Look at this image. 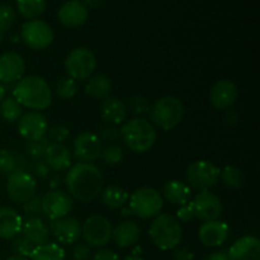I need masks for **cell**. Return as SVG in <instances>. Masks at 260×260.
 Returning a JSON list of instances; mask_svg holds the SVG:
<instances>
[{
	"label": "cell",
	"instance_id": "11a10c76",
	"mask_svg": "<svg viewBox=\"0 0 260 260\" xmlns=\"http://www.w3.org/2000/svg\"><path fill=\"white\" fill-rule=\"evenodd\" d=\"M4 98H5V86L0 83V103H2V101Z\"/></svg>",
	"mask_w": 260,
	"mask_h": 260
},
{
	"label": "cell",
	"instance_id": "4316f807",
	"mask_svg": "<svg viewBox=\"0 0 260 260\" xmlns=\"http://www.w3.org/2000/svg\"><path fill=\"white\" fill-rule=\"evenodd\" d=\"M127 107L117 96H107L102 103V117L107 123L119 124L126 119Z\"/></svg>",
	"mask_w": 260,
	"mask_h": 260
},
{
	"label": "cell",
	"instance_id": "816d5d0a",
	"mask_svg": "<svg viewBox=\"0 0 260 260\" xmlns=\"http://www.w3.org/2000/svg\"><path fill=\"white\" fill-rule=\"evenodd\" d=\"M238 119L239 114L236 113L235 111H233V109H229V111L226 112L225 117H223V121H225V123L229 124V126H234V124L238 123Z\"/></svg>",
	"mask_w": 260,
	"mask_h": 260
},
{
	"label": "cell",
	"instance_id": "9f6ffc18",
	"mask_svg": "<svg viewBox=\"0 0 260 260\" xmlns=\"http://www.w3.org/2000/svg\"><path fill=\"white\" fill-rule=\"evenodd\" d=\"M5 260H28L27 258H22V256H18V255H12L9 258H7Z\"/></svg>",
	"mask_w": 260,
	"mask_h": 260
},
{
	"label": "cell",
	"instance_id": "ee69618b",
	"mask_svg": "<svg viewBox=\"0 0 260 260\" xmlns=\"http://www.w3.org/2000/svg\"><path fill=\"white\" fill-rule=\"evenodd\" d=\"M196 217L194 215V210H193L192 202H188L187 205L182 206L179 210L177 211V220L182 221V222H189L192 221L193 218Z\"/></svg>",
	"mask_w": 260,
	"mask_h": 260
},
{
	"label": "cell",
	"instance_id": "9a60e30c",
	"mask_svg": "<svg viewBox=\"0 0 260 260\" xmlns=\"http://www.w3.org/2000/svg\"><path fill=\"white\" fill-rule=\"evenodd\" d=\"M102 141L93 132H83L74 140V154L83 162L95 161L102 154Z\"/></svg>",
	"mask_w": 260,
	"mask_h": 260
},
{
	"label": "cell",
	"instance_id": "e575fe53",
	"mask_svg": "<svg viewBox=\"0 0 260 260\" xmlns=\"http://www.w3.org/2000/svg\"><path fill=\"white\" fill-rule=\"evenodd\" d=\"M48 145H50L48 140L46 139V137H42V139L28 141L25 150H27V154L29 155L30 157H33V159L36 160H40L42 159V157H45Z\"/></svg>",
	"mask_w": 260,
	"mask_h": 260
},
{
	"label": "cell",
	"instance_id": "2e32d148",
	"mask_svg": "<svg viewBox=\"0 0 260 260\" xmlns=\"http://www.w3.org/2000/svg\"><path fill=\"white\" fill-rule=\"evenodd\" d=\"M238 86L234 81L222 79L213 84L210 91V102L216 109H230L238 99Z\"/></svg>",
	"mask_w": 260,
	"mask_h": 260
},
{
	"label": "cell",
	"instance_id": "680465c9",
	"mask_svg": "<svg viewBox=\"0 0 260 260\" xmlns=\"http://www.w3.org/2000/svg\"><path fill=\"white\" fill-rule=\"evenodd\" d=\"M123 260H142V259L140 258V256H136V255H128V256H126Z\"/></svg>",
	"mask_w": 260,
	"mask_h": 260
},
{
	"label": "cell",
	"instance_id": "ba28073f",
	"mask_svg": "<svg viewBox=\"0 0 260 260\" xmlns=\"http://www.w3.org/2000/svg\"><path fill=\"white\" fill-rule=\"evenodd\" d=\"M95 68V55L86 47L74 48L65 60L66 73L74 80L88 79L94 73Z\"/></svg>",
	"mask_w": 260,
	"mask_h": 260
},
{
	"label": "cell",
	"instance_id": "ac0fdd59",
	"mask_svg": "<svg viewBox=\"0 0 260 260\" xmlns=\"http://www.w3.org/2000/svg\"><path fill=\"white\" fill-rule=\"evenodd\" d=\"M50 230L57 239L58 243L63 245H71L76 243L81 235V225L79 220L74 217H63L51 221Z\"/></svg>",
	"mask_w": 260,
	"mask_h": 260
},
{
	"label": "cell",
	"instance_id": "603a6c76",
	"mask_svg": "<svg viewBox=\"0 0 260 260\" xmlns=\"http://www.w3.org/2000/svg\"><path fill=\"white\" fill-rule=\"evenodd\" d=\"M23 220L13 208H0V239L10 240L18 236L22 231Z\"/></svg>",
	"mask_w": 260,
	"mask_h": 260
},
{
	"label": "cell",
	"instance_id": "4fadbf2b",
	"mask_svg": "<svg viewBox=\"0 0 260 260\" xmlns=\"http://www.w3.org/2000/svg\"><path fill=\"white\" fill-rule=\"evenodd\" d=\"M47 129V118L41 112H28L18 119V132L27 141L42 139V137H45Z\"/></svg>",
	"mask_w": 260,
	"mask_h": 260
},
{
	"label": "cell",
	"instance_id": "836d02e7",
	"mask_svg": "<svg viewBox=\"0 0 260 260\" xmlns=\"http://www.w3.org/2000/svg\"><path fill=\"white\" fill-rule=\"evenodd\" d=\"M56 93L61 99H71L76 95L78 93V85L74 79L70 76H65V78L60 79L56 84Z\"/></svg>",
	"mask_w": 260,
	"mask_h": 260
},
{
	"label": "cell",
	"instance_id": "74e56055",
	"mask_svg": "<svg viewBox=\"0 0 260 260\" xmlns=\"http://www.w3.org/2000/svg\"><path fill=\"white\" fill-rule=\"evenodd\" d=\"M129 112L137 116H144V114L150 113L151 111V106H150L149 101L142 95H135L127 103Z\"/></svg>",
	"mask_w": 260,
	"mask_h": 260
},
{
	"label": "cell",
	"instance_id": "c3c4849f",
	"mask_svg": "<svg viewBox=\"0 0 260 260\" xmlns=\"http://www.w3.org/2000/svg\"><path fill=\"white\" fill-rule=\"evenodd\" d=\"M93 260H118V255L111 249H99L94 254Z\"/></svg>",
	"mask_w": 260,
	"mask_h": 260
},
{
	"label": "cell",
	"instance_id": "484cf974",
	"mask_svg": "<svg viewBox=\"0 0 260 260\" xmlns=\"http://www.w3.org/2000/svg\"><path fill=\"white\" fill-rule=\"evenodd\" d=\"M162 194L168 202L178 206L187 205L188 202H190V197H192V192L187 183L177 179L165 183L162 187Z\"/></svg>",
	"mask_w": 260,
	"mask_h": 260
},
{
	"label": "cell",
	"instance_id": "7402d4cb",
	"mask_svg": "<svg viewBox=\"0 0 260 260\" xmlns=\"http://www.w3.org/2000/svg\"><path fill=\"white\" fill-rule=\"evenodd\" d=\"M20 233L35 248L50 243V230L41 217H28L23 222Z\"/></svg>",
	"mask_w": 260,
	"mask_h": 260
},
{
	"label": "cell",
	"instance_id": "b9f144b4",
	"mask_svg": "<svg viewBox=\"0 0 260 260\" xmlns=\"http://www.w3.org/2000/svg\"><path fill=\"white\" fill-rule=\"evenodd\" d=\"M96 136L99 137L101 141L103 140V141H107V142H113L121 136V134H119V128L116 126V124L108 123L106 124V126L101 127V129H99Z\"/></svg>",
	"mask_w": 260,
	"mask_h": 260
},
{
	"label": "cell",
	"instance_id": "f546056e",
	"mask_svg": "<svg viewBox=\"0 0 260 260\" xmlns=\"http://www.w3.org/2000/svg\"><path fill=\"white\" fill-rule=\"evenodd\" d=\"M29 258L30 260H65V250L58 244L47 243L36 246Z\"/></svg>",
	"mask_w": 260,
	"mask_h": 260
},
{
	"label": "cell",
	"instance_id": "f5cc1de1",
	"mask_svg": "<svg viewBox=\"0 0 260 260\" xmlns=\"http://www.w3.org/2000/svg\"><path fill=\"white\" fill-rule=\"evenodd\" d=\"M102 2H103V0H85V3H84V4H85L86 7L96 8L102 4Z\"/></svg>",
	"mask_w": 260,
	"mask_h": 260
},
{
	"label": "cell",
	"instance_id": "7bdbcfd3",
	"mask_svg": "<svg viewBox=\"0 0 260 260\" xmlns=\"http://www.w3.org/2000/svg\"><path fill=\"white\" fill-rule=\"evenodd\" d=\"M69 135H70V131H69L68 127L63 126V124H55V126L50 129L51 139H52L56 144H62V142L68 139Z\"/></svg>",
	"mask_w": 260,
	"mask_h": 260
},
{
	"label": "cell",
	"instance_id": "bcb514c9",
	"mask_svg": "<svg viewBox=\"0 0 260 260\" xmlns=\"http://www.w3.org/2000/svg\"><path fill=\"white\" fill-rule=\"evenodd\" d=\"M32 170L36 177L40 178V179H45V178L48 177L51 169L47 167V164L45 161H42V160H36L32 167Z\"/></svg>",
	"mask_w": 260,
	"mask_h": 260
},
{
	"label": "cell",
	"instance_id": "d590c367",
	"mask_svg": "<svg viewBox=\"0 0 260 260\" xmlns=\"http://www.w3.org/2000/svg\"><path fill=\"white\" fill-rule=\"evenodd\" d=\"M101 156L106 164L116 165L119 164L123 160L124 152L123 149L121 146H118V145H109L106 149L102 150Z\"/></svg>",
	"mask_w": 260,
	"mask_h": 260
},
{
	"label": "cell",
	"instance_id": "f1b7e54d",
	"mask_svg": "<svg viewBox=\"0 0 260 260\" xmlns=\"http://www.w3.org/2000/svg\"><path fill=\"white\" fill-rule=\"evenodd\" d=\"M112 91V83L107 76L94 75L85 84V93L94 99H106Z\"/></svg>",
	"mask_w": 260,
	"mask_h": 260
},
{
	"label": "cell",
	"instance_id": "6f0895ef",
	"mask_svg": "<svg viewBox=\"0 0 260 260\" xmlns=\"http://www.w3.org/2000/svg\"><path fill=\"white\" fill-rule=\"evenodd\" d=\"M131 210L129 208H123L122 207V216H129L131 215Z\"/></svg>",
	"mask_w": 260,
	"mask_h": 260
},
{
	"label": "cell",
	"instance_id": "1f68e13d",
	"mask_svg": "<svg viewBox=\"0 0 260 260\" xmlns=\"http://www.w3.org/2000/svg\"><path fill=\"white\" fill-rule=\"evenodd\" d=\"M22 106L13 96L4 98L0 103V114L8 123H14L22 117Z\"/></svg>",
	"mask_w": 260,
	"mask_h": 260
},
{
	"label": "cell",
	"instance_id": "30bf717a",
	"mask_svg": "<svg viewBox=\"0 0 260 260\" xmlns=\"http://www.w3.org/2000/svg\"><path fill=\"white\" fill-rule=\"evenodd\" d=\"M35 177L28 172H14L9 175L7 183V192L10 200L17 205H24L36 194Z\"/></svg>",
	"mask_w": 260,
	"mask_h": 260
},
{
	"label": "cell",
	"instance_id": "44dd1931",
	"mask_svg": "<svg viewBox=\"0 0 260 260\" xmlns=\"http://www.w3.org/2000/svg\"><path fill=\"white\" fill-rule=\"evenodd\" d=\"M229 260H260V240L256 236H243L231 245Z\"/></svg>",
	"mask_w": 260,
	"mask_h": 260
},
{
	"label": "cell",
	"instance_id": "277c9868",
	"mask_svg": "<svg viewBox=\"0 0 260 260\" xmlns=\"http://www.w3.org/2000/svg\"><path fill=\"white\" fill-rule=\"evenodd\" d=\"M182 226L172 215L161 213L155 217L149 229L152 244L160 250H174L182 240Z\"/></svg>",
	"mask_w": 260,
	"mask_h": 260
},
{
	"label": "cell",
	"instance_id": "f35d334b",
	"mask_svg": "<svg viewBox=\"0 0 260 260\" xmlns=\"http://www.w3.org/2000/svg\"><path fill=\"white\" fill-rule=\"evenodd\" d=\"M15 20V10L10 5H0V30L5 32L13 25Z\"/></svg>",
	"mask_w": 260,
	"mask_h": 260
},
{
	"label": "cell",
	"instance_id": "f907efd6",
	"mask_svg": "<svg viewBox=\"0 0 260 260\" xmlns=\"http://www.w3.org/2000/svg\"><path fill=\"white\" fill-rule=\"evenodd\" d=\"M203 260H229L228 251H225V250L213 251V253L206 255L205 258H203Z\"/></svg>",
	"mask_w": 260,
	"mask_h": 260
},
{
	"label": "cell",
	"instance_id": "6da1fadb",
	"mask_svg": "<svg viewBox=\"0 0 260 260\" xmlns=\"http://www.w3.org/2000/svg\"><path fill=\"white\" fill-rule=\"evenodd\" d=\"M68 192L79 202H91L102 192L103 175L90 162H76L65 178Z\"/></svg>",
	"mask_w": 260,
	"mask_h": 260
},
{
	"label": "cell",
	"instance_id": "83f0119b",
	"mask_svg": "<svg viewBox=\"0 0 260 260\" xmlns=\"http://www.w3.org/2000/svg\"><path fill=\"white\" fill-rule=\"evenodd\" d=\"M102 202L106 207L111 208V210H118V208L124 207L127 202H128V193L123 189V188L118 187V185H108L101 192Z\"/></svg>",
	"mask_w": 260,
	"mask_h": 260
},
{
	"label": "cell",
	"instance_id": "8992f818",
	"mask_svg": "<svg viewBox=\"0 0 260 260\" xmlns=\"http://www.w3.org/2000/svg\"><path fill=\"white\" fill-rule=\"evenodd\" d=\"M129 210L140 218L156 217L164 207L162 196L151 187H142L135 190L128 198Z\"/></svg>",
	"mask_w": 260,
	"mask_h": 260
},
{
	"label": "cell",
	"instance_id": "cb8c5ba5",
	"mask_svg": "<svg viewBox=\"0 0 260 260\" xmlns=\"http://www.w3.org/2000/svg\"><path fill=\"white\" fill-rule=\"evenodd\" d=\"M141 236L139 225L134 221L126 220L112 229V239L121 248H128L135 245Z\"/></svg>",
	"mask_w": 260,
	"mask_h": 260
},
{
	"label": "cell",
	"instance_id": "7c38bea8",
	"mask_svg": "<svg viewBox=\"0 0 260 260\" xmlns=\"http://www.w3.org/2000/svg\"><path fill=\"white\" fill-rule=\"evenodd\" d=\"M73 210V200L68 193L52 189L42 197V212L51 221L63 218Z\"/></svg>",
	"mask_w": 260,
	"mask_h": 260
},
{
	"label": "cell",
	"instance_id": "7dc6e473",
	"mask_svg": "<svg viewBox=\"0 0 260 260\" xmlns=\"http://www.w3.org/2000/svg\"><path fill=\"white\" fill-rule=\"evenodd\" d=\"M173 259L174 260H194V253L189 250L184 246H179V248L174 249L173 253Z\"/></svg>",
	"mask_w": 260,
	"mask_h": 260
},
{
	"label": "cell",
	"instance_id": "d6986e66",
	"mask_svg": "<svg viewBox=\"0 0 260 260\" xmlns=\"http://www.w3.org/2000/svg\"><path fill=\"white\" fill-rule=\"evenodd\" d=\"M88 7L81 0H68L61 5L57 13L58 20L69 28L83 25L88 19Z\"/></svg>",
	"mask_w": 260,
	"mask_h": 260
},
{
	"label": "cell",
	"instance_id": "db71d44e",
	"mask_svg": "<svg viewBox=\"0 0 260 260\" xmlns=\"http://www.w3.org/2000/svg\"><path fill=\"white\" fill-rule=\"evenodd\" d=\"M60 184H61L60 178H52V179H51V183H50V187L55 188L56 189V187H58Z\"/></svg>",
	"mask_w": 260,
	"mask_h": 260
},
{
	"label": "cell",
	"instance_id": "8d00e7d4",
	"mask_svg": "<svg viewBox=\"0 0 260 260\" xmlns=\"http://www.w3.org/2000/svg\"><path fill=\"white\" fill-rule=\"evenodd\" d=\"M35 246L24 238V236H15L12 241V251L14 255L22 256V258H29Z\"/></svg>",
	"mask_w": 260,
	"mask_h": 260
},
{
	"label": "cell",
	"instance_id": "5bb4252c",
	"mask_svg": "<svg viewBox=\"0 0 260 260\" xmlns=\"http://www.w3.org/2000/svg\"><path fill=\"white\" fill-rule=\"evenodd\" d=\"M193 210H194L196 217L205 221L218 220L222 213V203L216 194L210 192L198 193L192 201Z\"/></svg>",
	"mask_w": 260,
	"mask_h": 260
},
{
	"label": "cell",
	"instance_id": "d4e9b609",
	"mask_svg": "<svg viewBox=\"0 0 260 260\" xmlns=\"http://www.w3.org/2000/svg\"><path fill=\"white\" fill-rule=\"evenodd\" d=\"M45 162L55 172L66 170L71 165L70 150L62 144H50L45 154Z\"/></svg>",
	"mask_w": 260,
	"mask_h": 260
},
{
	"label": "cell",
	"instance_id": "5b68a950",
	"mask_svg": "<svg viewBox=\"0 0 260 260\" xmlns=\"http://www.w3.org/2000/svg\"><path fill=\"white\" fill-rule=\"evenodd\" d=\"M184 114L182 102L175 96H162L155 102L150 111L152 123L164 131H170L180 123Z\"/></svg>",
	"mask_w": 260,
	"mask_h": 260
},
{
	"label": "cell",
	"instance_id": "9c48e42d",
	"mask_svg": "<svg viewBox=\"0 0 260 260\" xmlns=\"http://www.w3.org/2000/svg\"><path fill=\"white\" fill-rule=\"evenodd\" d=\"M81 235L88 246L103 248L112 239V225L104 216H90L81 226Z\"/></svg>",
	"mask_w": 260,
	"mask_h": 260
},
{
	"label": "cell",
	"instance_id": "8fae6325",
	"mask_svg": "<svg viewBox=\"0 0 260 260\" xmlns=\"http://www.w3.org/2000/svg\"><path fill=\"white\" fill-rule=\"evenodd\" d=\"M23 42L32 50H45L52 43L53 32L50 25L40 19H30L20 28Z\"/></svg>",
	"mask_w": 260,
	"mask_h": 260
},
{
	"label": "cell",
	"instance_id": "e0dca14e",
	"mask_svg": "<svg viewBox=\"0 0 260 260\" xmlns=\"http://www.w3.org/2000/svg\"><path fill=\"white\" fill-rule=\"evenodd\" d=\"M24 58L17 52H5L0 56V83H18L24 75Z\"/></svg>",
	"mask_w": 260,
	"mask_h": 260
},
{
	"label": "cell",
	"instance_id": "d6a6232c",
	"mask_svg": "<svg viewBox=\"0 0 260 260\" xmlns=\"http://www.w3.org/2000/svg\"><path fill=\"white\" fill-rule=\"evenodd\" d=\"M221 180L228 188L238 189L243 187L245 183V175L239 168L236 167H226L221 170Z\"/></svg>",
	"mask_w": 260,
	"mask_h": 260
},
{
	"label": "cell",
	"instance_id": "7a4b0ae2",
	"mask_svg": "<svg viewBox=\"0 0 260 260\" xmlns=\"http://www.w3.org/2000/svg\"><path fill=\"white\" fill-rule=\"evenodd\" d=\"M13 98L22 107L32 111H43L52 102V90L41 76H23L13 89Z\"/></svg>",
	"mask_w": 260,
	"mask_h": 260
},
{
	"label": "cell",
	"instance_id": "ab89813d",
	"mask_svg": "<svg viewBox=\"0 0 260 260\" xmlns=\"http://www.w3.org/2000/svg\"><path fill=\"white\" fill-rule=\"evenodd\" d=\"M14 172V155L5 149H0V173L10 175Z\"/></svg>",
	"mask_w": 260,
	"mask_h": 260
},
{
	"label": "cell",
	"instance_id": "52a82bcc",
	"mask_svg": "<svg viewBox=\"0 0 260 260\" xmlns=\"http://www.w3.org/2000/svg\"><path fill=\"white\" fill-rule=\"evenodd\" d=\"M221 170L213 162L207 160H197L187 168L185 180L188 187L201 192H208L220 179Z\"/></svg>",
	"mask_w": 260,
	"mask_h": 260
},
{
	"label": "cell",
	"instance_id": "91938a15",
	"mask_svg": "<svg viewBox=\"0 0 260 260\" xmlns=\"http://www.w3.org/2000/svg\"><path fill=\"white\" fill-rule=\"evenodd\" d=\"M3 35H4V32H2V30H0V42H2V40H3Z\"/></svg>",
	"mask_w": 260,
	"mask_h": 260
},
{
	"label": "cell",
	"instance_id": "ffe728a7",
	"mask_svg": "<svg viewBox=\"0 0 260 260\" xmlns=\"http://www.w3.org/2000/svg\"><path fill=\"white\" fill-rule=\"evenodd\" d=\"M229 236L228 223L220 220L203 222L198 230V238L201 243L208 248H218L222 245Z\"/></svg>",
	"mask_w": 260,
	"mask_h": 260
},
{
	"label": "cell",
	"instance_id": "4dcf8cb0",
	"mask_svg": "<svg viewBox=\"0 0 260 260\" xmlns=\"http://www.w3.org/2000/svg\"><path fill=\"white\" fill-rule=\"evenodd\" d=\"M18 12L27 19L40 17L46 8V0H17Z\"/></svg>",
	"mask_w": 260,
	"mask_h": 260
},
{
	"label": "cell",
	"instance_id": "f6af8a7d",
	"mask_svg": "<svg viewBox=\"0 0 260 260\" xmlns=\"http://www.w3.org/2000/svg\"><path fill=\"white\" fill-rule=\"evenodd\" d=\"M90 255V248L88 245H84V244H78V245L74 246L73 251H71L73 260H89Z\"/></svg>",
	"mask_w": 260,
	"mask_h": 260
},
{
	"label": "cell",
	"instance_id": "681fc988",
	"mask_svg": "<svg viewBox=\"0 0 260 260\" xmlns=\"http://www.w3.org/2000/svg\"><path fill=\"white\" fill-rule=\"evenodd\" d=\"M27 168L25 157L22 155H14V172H27Z\"/></svg>",
	"mask_w": 260,
	"mask_h": 260
},
{
	"label": "cell",
	"instance_id": "3957f363",
	"mask_svg": "<svg viewBox=\"0 0 260 260\" xmlns=\"http://www.w3.org/2000/svg\"><path fill=\"white\" fill-rule=\"evenodd\" d=\"M119 134L126 146L137 154L147 152L156 141V131L151 122L140 117L124 122Z\"/></svg>",
	"mask_w": 260,
	"mask_h": 260
},
{
	"label": "cell",
	"instance_id": "60d3db41",
	"mask_svg": "<svg viewBox=\"0 0 260 260\" xmlns=\"http://www.w3.org/2000/svg\"><path fill=\"white\" fill-rule=\"evenodd\" d=\"M23 211L27 213L29 217H41L43 215L42 212V196L33 197L32 200L28 201L27 203L23 205Z\"/></svg>",
	"mask_w": 260,
	"mask_h": 260
}]
</instances>
